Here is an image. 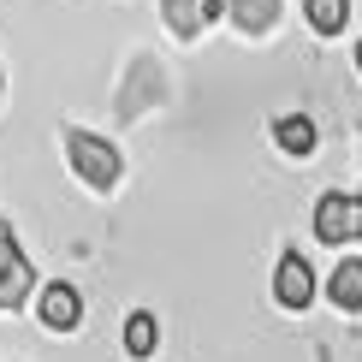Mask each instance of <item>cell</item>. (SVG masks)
<instances>
[{
    "label": "cell",
    "instance_id": "obj_1",
    "mask_svg": "<svg viewBox=\"0 0 362 362\" xmlns=\"http://www.w3.org/2000/svg\"><path fill=\"white\" fill-rule=\"evenodd\" d=\"M59 148H66V160H71V173L83 178L89 190H101L107 196L119 178H125V155L107 143V137H95V131H83V125H66L59 131Z\"/></svg>",
    "mask_w": 362,
    "mask_h": 362
},
{
    "label": "cell",
    "instance_id": "obj_6",
    "mask_svg": "<svg viewBox=\"0 0 362 362\" xmlns=\"http://www.w3.org/2000/svg\"><path fill=\"white\" fill-rule=\"evenodd\" d=\"M220 12H226V0H160V18H167V30L178 42H196Z\"/></svg>",
    "mask_w": 362,
    "mask_h": 362
},
{
    "label": "cell",
    "instance_id": "obj_9",
    "mask_svg": "<svg viewBox=\"0 0 362 362\" xmlns=\"http://www.w3.org/2000/svg\"><path fill=\"white\" fill-rule=\"evenodd\" d=\"M285 0H226V18L238 24V36H267L279 24Z\"/></svg>",
    "mask_w": 362,
    "mask_h": 362
},
{
    "label": "cell",
    "instance_id": "obj_8",
    "mask_svg": "<svg viewBox=\"0 0 362 362\" xmlns=\"http://www.w3.org/2000/svg\"><path fill=\"white\" fill-rule=\"evenodd\" d=\"M274 143H279V155L309 160V155H315V143H321V131H315V119H309V113H279V119H274Z\"/></svg>",
    "mask_w": 362,
    "mask_h": 362
},
{
    "label": "cell",
    "instance_id": "obj_2",
    "mask_svg": "<svg viewBox=\"0 0 362 362\" xmlns=\"http://www.w3.org/2000/svg\"><path fill=\"white\" fill-rule=\"evenodd\" d=\"M155 101H167V71H160L155 54H131L125 83H119V95H113V119L119 125H137Z\"/></svg>",
    "mask_w": 362,
    "mask_h": 362
},
{
    "label": "cell",
    "instance_id": "obj_10",
    "mask_svg": "<svg viewBox=\"0 0 362 362\" xmlns=\"http://www.w3.org/2000/svg\"><path fill=\"white\" fill-rule=\"evenodd\" d=\"M327 297H333L339 315H362V262L356 255H344L333 267V279H327Z\"/></svg>",
    "mask_w": 362,
    "mask_h": 362
},
{
    "label": "cell",
    "instance_id": "obj_7",
    "mask_svg": "<svg viewBox=\"0 0 362 362\" xmlns=\"http://www.w3.org/2000/svg\"><path fill=\"white\" fill-rule=\"evenodd\" d=\"M315 238L321 244H351V190H327L315 202Z\"/></svg>",
    "mask_w": 362,
    "mask_h": 362
},
{
    "label": "cell",
    "instance_id": "obj_5",
    "mask_svg": "<svg viewBox=\"0 0 362 362\" xmlns=\"http://www.w3.org/2000/svg\"><path fill=\"white\" fill-rule=\"evenodd\" d=\"M274 297H279V309H309V303H315V267H309L297 250L279 255V267H274Z\"/></svg>",
    "mask_w": 362,
    "mask_h": 362
},
{
    "label": "cell",
    "instance_id": "obj_3",
    "mask_svg": "<svg viewBox=\"0 0 362 362\" xmlns=\"http://www.w3.org/2000/svg\"><path fill=\"white\" fill-rule=\"evenodd\" d=\"M30 291H36V267H30L12 220H0V309H18Z\"/></svg>",
    "mask_w": 362,
    "mask_h": 362
},
{
    "label": "cell",
    "instance_id": "obj_4",
    "mask_svg": "<svg viewBox=\"0 0 362 362\" xmlns=\"http://www.w3.org/2000/svg\"><path fill=\"white\" fill-rule=\"evenodd\" d=\"M36 315H42V327H48V333H78V327H83V297H78V285H66V279L42 285Z\"/></svg>",
    "mask_w": 362,
    "mask_h": 362
},
{
    "label": "cell",
    "instance_id": "obj_15",
    "mask_svg": "<svg viewBox=\"0 0 362 362\" xmlns=\"http://www.w3.org/2000/svg\"><path fill=\"white\" fill-rule=\"evenodd\" d=\"M0 83H6V78H0Z\"/></svg>",
    "mask_w": 362,
    "mask_h": 362
},
{
    "label": "cell",
    "instance_id": "obj_14",
    "mask_svg": "<svg viewBox=\"0 0 362 362\" xmlns=\"http://www.w3.org/2000/svg\"><path fill=\"white\" fill-rule=\"evenodd\" d=\"M356 71H362V42H356Z\"/></svg>",
    "mask_w": 362,
    "mask_h": 362
},
{
    "label": "cell",
    "instance_id": "obj_13",
    "mask_svg": "<svg viewBox=\"0 0 362 362\" xmlns=\"http://www.w3.org/2000/svg\"><path fill=\"white\" fill-rule=\"evenodd\" d=\"M351 244H362V190H351Z\"/></svg>",
    "mask_w": 362,
    "mask_h": 362
},
{
    "label": "cell",
    "instance_id": "obj_12",
    "mask_svg": "<svg viewBox=\"0 0 362 362\" xmlns=\"http://www.w3.org/2000/svg\"><path fill=\"white\" fill-rule=\"evenodd\" d=\"M303 18L315 36H339L351 24V0H303Z\"/></svg>",
    "mask_w": 362,
    "mask_h": 362
},
{
    "label": "cell",
    "instance_id": "obj_11",
    "mask_svg": "<svg viewBox=\"0 0 362 362\" xmlns=\"http://www.w3.org/2000/svg\"><path fill=\"white\" fill-rule=\"evenodd\" d=\"M155 344H160V321L148 309H131L125 315V351L137 356V362H148V356H155Z\"/></svg>",
    "mask_w": 362,
    "mask_h": 362
}]
</instances>
